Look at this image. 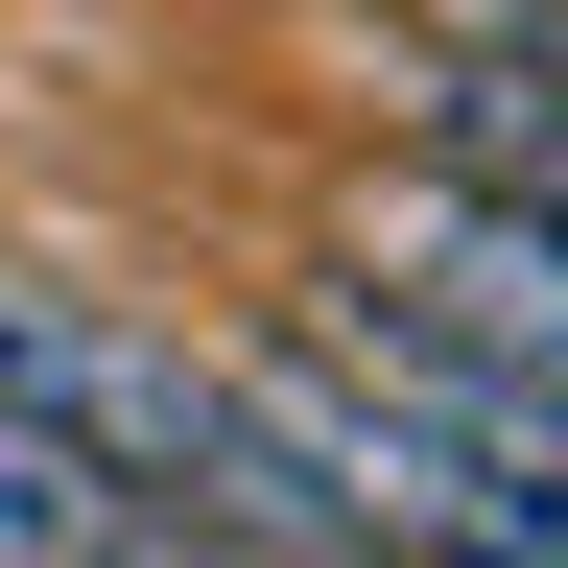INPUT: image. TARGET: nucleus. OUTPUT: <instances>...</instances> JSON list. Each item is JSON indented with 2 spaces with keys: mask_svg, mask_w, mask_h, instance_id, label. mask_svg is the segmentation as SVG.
<instances>
[{
  "mask_svg": "<svg viewBox=\"0 0 568 568\" xmlns=\"http://www.w3.org/2000/svg\"><path fill=\"white\" fill-rule=\"evenodd\" d=\"M355 355L568 426V237H521V213H474V190H403L379 237H355Z\"/></svg>",
  "mask_w": 568,
  "mask_h": 568,
  "instance_id": "f257e3e1",
  "label": "nucleus"
},
{
  "mask_svg": "<svg viewBox=\"0 0 568 568\" xmlns=\"http://www.w3.org/2000/svg\"><path fill=\"white\" fill-rule=\"evenodd\" d=\"M403 142H426V190H474V213H521V237H568V48H426L403 71Z\"/></svg>",
  "mask_w": 568,
  "mask_h": 568,
  "instance_id": "f03ea898",
  "label": "nucleus"
},
{
  "mask_svg": "<svg viewBox=\"0 0 568 568\" xmlns=\"http://www.w3.org/2000/svg\"><path fill=\"white\" fill-rule=\"evenodd\" d=\"M0 568H284V545L190 521V497H142V474H95V450H48V426L0 403Z\"/></svg>",
  "mask_w": 568,
  "mask_h": 568,
  "instance_id": "7ed1b4c3",
  "label": "nucleus"
},
{
  "mask_svg": "<svg viewBox=\"0 0 568 568\" xmlns=\"http://www.w3.org/2000/svg\"><path fill=\"white\" fill-rule=\"evenodd\" d=\"M284 403L332 426V474L379 497V545H403V568H568V497H521V474H450V450H403V426H355L308 355H284Z\"/></svg>",
  "mask_w": 568,
  "mask_h": 568,
  "instance_id": "20e7f679",
  "label": "nucleus"
}]
</instances>
